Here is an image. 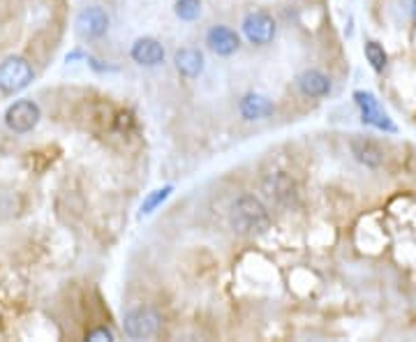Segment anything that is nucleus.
<instances>
[{"mask_svg": "<svg viewBox=\"0 0 416 342\" xmlns=\"http://www.w3.org/2000/svg\"><path fill=\"white\" fill-rule=\"evenodd\" d=\"M130 56L141 67H157L164 63V46L155 37H139L130 49Z\"/></svg>", "mask_w": 416, "mask_h": 342, "instance_id": "10", "label": "nucleus"}, {"mask_svg": "<svg viewBox=\"0 0 416 342\" xmlns=\"http://www.w3.org/2000/svg\"><path fill=\"white\" fill-rule=\"evenodd\" d=\"M76 30H79L81 37L88 39L102 37L109 30V15L102 8H97V5L95 8H86L76 17Z\"/></svg>", "mask_w": 416, "mask_h": 342, "instance_id": "9", "label": "nucleus"}, {"mask_svg": "<svg viewBox=\"0 0 416 342\" xmlns=\"http://www.w3.org/2000/svg\"><path fill=\"white\" fill-rule=\"evenodd\" d=\"M354 102L358 105L361 109V120L365 123V125H372L377 129H384V132H395V123L388 118V114L381 109L379 100L374 98L372 93L367 91H356L354 93Z\"/></svg>", "mask_w": 416, "mask_h": 342, "instance_id": "6", "label": "nucleus"}, {"mask_svg": "<svg viewBox=\"0 0 416 342\" xmlns=\"http://www.w3.org/2000/svg\"><path fill=\"white\" fill-rule=\"evenodd\" d=\"M204 65H206L204 53L194 49V46H183V49L173 53V67L185 79H197L204 72Z\"/></svg>", "mask_w": 416, "mask_h": 342, "instance_id": "11", "label": "nucleus"}, {"mask_svg": "<svg viewBox=\"0 0 416 342\" xmlns=\"http://www.w3.org/2000/svg\"><path fill=\"white\" fill-rule=\"evenodd\" d=\"M263 190H266V195L273 199L275 204H280V206H294L296 204V183L289 179L284 171H275V174H270L266 181H263Z\"/></svg>", "mask_w": 416, "mask_h": 342, "instance_id": "7", "label": "nucleus"}, {"mask_svg": "<svg viewBox=\"0 0 416 342\" xmlns=\"http://www.w3.org/2000/svg\"><path fill=\"white\" fill-rule=\"evenodd\" d=\"M88 340H114V333L109 331V328H95V331H90L88 335H86Z\"/></svg>", "mask_w": 416, "mask_h": 342, "instance_id": "18", "label": "nucleus"}, {"mask_svg": "<svg viewBox=\"0 0 416 342\" xmlns=\"http://www.w3.org/2000/svg\"><path fill=\"white\" fill-rule=\"evenodd\" d=\"M298 91L305 98H326L331 93V79L319 70H305L298 77Z\"/></svg>", "mask_w": 416, "mask_h": 342, "instance_id": "14", "label": "nucleus"}, {"mask_svg": "<svg viewBox=\"0 0 416 342\" xmlns=\"http://www.w3.org/2000/svg\"><path fill=\"white\" fill-rule=\"evenodd\" d=\"M206 44L208 49H211L215 56H234L236 51H239L241 46V37L239 33L234 28H229V26H213V28H208L206 33Z\"/></svg>", "mask_w": 416, "mask_h": 342, "instance_id": "8", "label": "nucleus"}, {"mask_svg": "<svg viewBox=\"0 0 416 342\" xmlns=\"http://www.w3.org/2000/svg\"><path fill=\"white\" fill-rule=\"evenodd\" d=\"M159 321L162 319H159L157 310H153L148 305H141V307H135V310L125 312L123 331L132 340H144V338H150V335L157 333Z\"/></svg>", "mask_w": 416, "mask_h": 342, "instance_id": "3", "label": "nucleus"}, {"mask_svg": "<svg viewBox=\"0 0 416 342\" xmlns=\"http://www.w3.org/2000/svg\"><path fill=\"white\" fill-rule=\"evenodd\" d=\"M239 111L245 120H263L275 114V105L266 98V95L248 93V95H243L239 102Z\"/></svg>", "mask_w": 416, "mask_h": 342, "instance_id": "13", "label": "nucleus"}, {"mask_svg": "<svg viewBox=\"0 0 416 342\" xmlns=\"http://www.w3.org/2000/svg\"><path fill=\"white\" fill-rule=\"evenodd\" d=\"M349 148H352V155L356 157L361 164L370 169H377L384 164V150L377 141L367 139V136H354L349 141Z\"/></svg>", "mask_w": 416, "mask_h": 342, "instance_id": "12", "label": "nucleus"}, {"mask_svg": "<svg viewBox=\"0 0 416 342\" xmlns=\"http://www.w3.org/2000/svg\"><path fill=\"white\" fill-rule=\"evenodd\" d=\"M229 224L241 236H259L266 234L270 227V215L266 206L254 195H243L232 204Z\"/></svg>", "mask_w": 416, "mask_h": 342, "instance_id": "1", "label": "nucleus"}, {"mask_svg": "<svg viewBox=\"0 0 416 342\" xmlns=\"http://www.w3.org/2000/svg\"><path fill=\"white\" fill-rule=\"evenodd\" d=\"M412 12H414V19H416V0H414V8H412Z\"/></svg>", "mask_w": 416, "mask_h": 342, "instance_id": "19", "label": "nucleus"}, {"mask_svg": "<svg viewBox=\"0 0 416 342\" xmlns=\"http://www.w3.org/2000/svg\"><path fill=\"white\" fill-rule=\"evenodd\" d=\"M363 53H365V60L370 63V67L374 72H384V67L388 65V56H386L384 46H381L379 42H374V39H370V42H365Z\"/></svg>", "mask_w": 416, "mask_h": 342, "instance_id": "15", "label": "nucleus"}, {"mask_svg": "<svg viewBox=\"0 0 416 342\" xmlns=\"http://www.w3.org/2000/svg\"><path fill=\"white\" fill-rule=\"evenodd\" d=\"M275 21L268 12L263 10H254L245 15L243 19V35L250 44H257V46H266L275 39Z\"/></svg>", "mask_w": 416, "mask_h": 342, "instance_id": "4", "label": "nucleus"}, {"mask_svg": "<svg viewBox=\"0 0 416 342\" xmlns=\"http://www.w3.org/2000/svg\"><path fill=\"white\" fill-rule=\"evenodd\" d=\"M173 192V188L171 186H164V188H159V190H153V192L146 197V201L141 204V215H150L153 210H155L159 204H164L166 199H169V195Z\"/></svg>", "mask_w": 416, "mask_h": 342, "instance_id": "17", "label": "nucleus"}, {"mask_svg": "<svg viewBox=\"0 0 416 342\" xmlns=\"http://www.w3.org/2000/svg\"><path fill=\"white\" fill-rule=\"evenodd\" d=\"M173 15H176L180 21H197L201 15V0H176Z\"/></svg>", "mask_w": 416, "mask_h": 342, "instance_id": "16", "label": "nucleus"}, {"mask_svg": "<svg viewBox=\"0 0 416 342\" xmlns=\"http://www.w3.org/2000/svg\"><path fill=\"white\" fill-rule=\"evenodd\" d=\"M33 67L28 63L26 58L21 56H12L0 63V91L12 95V93H19L24 88L31 86L33 81Z\"/></svg>", "mask_w": 416, "mask_h": 342, "instance_id": "2", "label": "nucleus"}, {"mask_svg": "<svg viewBox=\"0 0 416 342\" xmlns=\"http://www.w3.org/2000/svg\"><path fill=\"white\" fill-rule=\"evenodd\" d=\"M42 118L40 107L33 100H17L14 105L7 107L5 111V125L17 134H26L37 125Z\"/></svg>", "mask_w": 416, "mask_h": 342, "instance_id": "5", "label": "nucleus"}]
</instances>
